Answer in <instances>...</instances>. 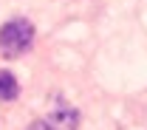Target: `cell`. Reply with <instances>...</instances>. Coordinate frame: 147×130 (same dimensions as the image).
Returning a JSON list of instances; mask_svg holds the SVG:
<instances>
[{
	"mask_svg": "<svg viewBox=\"0 0 147 130\" xmlns=\"http://www.w3.org/2000/svg\"><path fill=\"white\" fill-rule=\"evenodd\" d=\"M28 130H48V127H45V122L40 119V122H34V125H31V127H28Z\"/></svg>",
	"mask_w": 147,
	"mask_h": 130,
	"instance_id": "277c9868",
	"label": "cell"
},
{
	"mask_svg": "<svg viewBox=\"0 0 147 130\" xmlns=\"http://www.w3.org/2000/svg\"><path fill=\"white\" fill-rule=\"evenodd\" d=\"M34 42V26L28 20H9L3 28H0V51L3 57H20L26 54Z\"/></svg>",
	"mask_w": 147,
	"mask_h": 130,
	"instance_id": "6da1fadb",
	"label": "cell"
},
{
	"mask_svg": "<svg viewBox=\"0 0 147 130\" xmlns=\"http://www.w3.org/2000/svg\"><path fill=\"white\" fill-rule=\"evenodd\" d=\"M42 122H45L48 130H76L79 127V113L74 110V108H68V105H59V108H54Z\"/></svg>",
	"mask_w": 147,
	"mask_h": 130,
	"instance_id": "7a4b0ae2",
	"label": "cell"
},
{
	"mask_svg": "<svg viewBox=\"0 0 147 130\" xmlns=\"http://www.w3.org/2000/svg\"><path fill=\"white\" fill-rule=\"evenodd\" d=\"M17 93H20V85H17V79H14V74L0 71V99L3 102H11Z\"/></svg>",
	"mask_w": 147,
	"mask_h": 130,
	"instance_id": "3957f363",
	"label": "cell"
}]
</instances>
